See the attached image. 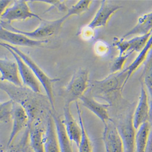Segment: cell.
<instances>
[{
    "label": "cell",
    "mask_w": 152,
    "mask_h": 152,
    "mask_svg": "<svg viewBox=\"0 0 152 152\" xmlns=\"http://www.w3.org/2000/svg\"><path fill=\"white\" fill-rule=\"evenodd\" d=\"M129 80L128 74L124 69L111 74L104 79L92 82L90 93L93 97L105 100L110 105L122 97V92Z\"/></svg>",
    "instance_id": "1"
},
{
    "label": "cell",
    "mask_w": 152,
    "mask_h": 152,
    "mask_svg": "<svg viewBox=\"0 0 152 152\" xmlns=\"http://www.w3.org/2000/svg\"><path fill=\"white\" fill-rule=\"evenodd\" d=\"M0 46L4 48L6 47L13 50L16 54H17L22 60L26 63L28 66L31 69L37 79L39 80L42 86L43 87L44 90L48 96V99L50 103V106L53 108V110L55 111L54 108V97L53 94V85L54 83L59 81L60 79L58 78H50L45 73V72L39 66L35 61L32 59V58L23 52L17 46L10 45L4 42H0Z\"/></svg>",
    "instance_id": "2"
},
{
    "label": "cell",
    "mask_w": 152,
    "mask_h": 152,
    "mask_svg": "<svg viewBox=\"0 0 152 152\" xmlns=\"http://www.w3.org/2000/svg\"><path fill=\"white\" fill-rule=\"evenodd\" d=\"M67 20L65 17L56 20L48 21L42 20L39 26L33 31H21L14 28L11 24L0 21V27L9 31L22 34L31 39L35 40H45L46 39L58 33L63 26V24Z\"/></svg>",
    "instance_id": "3"
},
{
    "label": "cell",
    "mask_w": 152,
    "mask_h": 152,
    "mask_svg": "<svg viewBox=\"0 0 152 152\" xmlns=\"http://www.w3.org/2000/svg\"><path fill=\"white\" fill-rule=\"evenodd\" d=\"M89 87V71L86 69L79 68L72 75L71 80L65 87V103L71 104L85 95Z\"/></svg>",
    "instance_id": "4"
},
{
    "label": "cell",
    "mask_w": 152,
    "mask_h": 152,
    "mask_svg": "<svg viewBox=\"0 0 152 152\" xmlns=\"http://www.w3.org/2000/svg\"><path fill=\"white\" fill-rule=\"evenodd\" d=\"M32 18H38L40 21L42 20L31 10L26 1L18 0L6 9L0 21L11 24L15 21H23Z\"/></svg>",
    "instance_id": "5"
},
{
    "label": "cell",
    "mask_w": 152,
    "mask_h": 152,
    "mask_svg": "<svg viewBox=\"0 0 152 152\" xmlns=\"http://www.w3.org/2000/svg\"><path fill=\"white\" fill-rule=\"evenodd\" d=\"M12 126L7 146L9 147L15 141L18 134L30 122L29 114L23 105L14 101L13 110L12 114Z\"/></svg>",
    "instance_id": "6"
},
{
    "label": "cell",
    "mask_w": 152,
    "mask_h": 152,
    "mask_svg": "<svg viewBox=\"0 0 152 152\" xmlns=\"http://www.w3.org/2000/svg\"><path fill=\"white\" fill-rule=\"evenodd\" d=\"M9 52L13 56L15 60L17 61L18 66L19 74L22 83L24 85L29 88L34 93L36 94H39L42 93L41 90V83L39 80L37 79L36 76L28 66V65L25 63L22 58L13 50L10 49L5 47Z\"/></svg>",
    "instance_id": "7"
},
{
    "label": "cell",
    "mask_w": 152,
    "mask_h": 152,
    "mask_svg": "<svg viewBox=\"0 0 152 152\" xmlns=\"http://www.w3.org/2000/svg\"><path fill=\"white\" fill-rule=\"evenodd\" d=\"M102 139L106 152H124L117 126L111 120L104 124Z\"/></svg>",
    "instance_id": "8"
},
{
    "label": "cell",
    "mask_w": 152,
    "mask_h": 152,
    "mask_svg": "<svg viewBox=\"0 0 152 152\" xmlns=\"http://www.w3.org/2000/svg\"><path fill=\"white\" fill-rule=\"evenodd\" d=\"M0 40L14 46L29 48L42 47L48 43V40H35L22 34L9 31L0 27Z\"/></svg>",
    "instance_id": "9"
},
{
    "label": "cell",
    "mask_w": 152,
    "mask_h": 152,
    "mask_svg": "<svg viewBox=\"0 0 152 152\" xmlns=\"http://www.w3.org/2000/svg\"><path fill=\"white\" fill-rule=\"evenodd\" d=\"M141 83V93L137 107L133 115V124L136 130L150 121V102L148 93Z\"/></svg>",
    "instance_id": "10"
},
{
    "label": "cell",
    "mask_w": 152,
    "mask_h": 152,
    "mask_svg": "<svg viewBox=\"0 0 152 152\" xmlns=\"http://www.w3.org/2000/svg\"><path fill=\"white\" fill-rule=\"evenodd\" d=\"M121 8L119 5L111 3V1H101L100 6L92 20L87 24L88 26L96 29L106 26L111 17Z\"/></svg>",
    "instance_id": "11"
},
{
    "label": "cell",
    "mask_w": 152,
    "mask_h": 152,
    "mask_svg": "<svg viewBox=\"0 0 152 152\" xmlns=\"http://www.w3.org/2000/svg\"><path fill=\"white\" fill-rule=\"evenodd\" d=\"M116 126L123 142L124 152H136V130L133 124V115H130Z\"/></svg>",
    "instance_id": "12"
},
{
    "label": "cell",
    "mask_w": 152,
    "mask_h": 152,
    "mask_svg": "<svg viewBox=\"0 0 152 152\" xmlns=\"http://www.w3.org/2000/svg\"><path fill=\"white\" fill-rule=\"evenodd\" d=\"M0 82H7L15 86L22 88L23 84L21 80L17 61L8 58H0Z\"/></svg>",
    "instance_id": "13"
},
{
    "label": "cell",
    "mask_w": 152,
    "mask_h": 152,
    "mask_svg": "<svg viewBox=\"0 0 152 152\" xmlns=\"http://www.w3.org/2000/svg\"><path fill=\"white\" fill-rule=\"evenodd\" d=\"M69 104L65 103L64 107V119L63 122L64 124L66 133L72 142H74L79 146L82 137L81 126L73 117L70 110Z\"/></svg>",
    "instance_id": "14"
},
{
    "label": "cell",
    "mask_w": 152,
    "mask_h": 152,
    "mask_svg": "<svg viewBox=\"0 0 152 152\" xmlns=\"http://www.w3.org/2000/svg\"><path fill=\"white\" fill-rule=\"evenodd\" d=\"M80 100L82 105L95 115L104 124L111 121L108 113V107L110 106L108 104H103L97 102L92 96L84 95Z\"/></svg>",
    "instance_id": "15"
},
{
    "label": "cell",
    "mask_w": 152,
    "mask_h": 152,
    "mask_svg": "<svg viewBox=\"0 0 152 152\" xmlns=\"http://www.w3.org/2000/svg\"><path fill=\"white\" fill-rule=\"evenodd\" d=\"M44 144L46 152H60L56 125L51 113L48 118L44 133Z\"/></svg>",
    "instance_id": "16"
},
{
    "label": "cell",
    "mask_w": 152,
    "mask_h": 152,
    "mask_svg": "<svg viewBox=\"0 0 152 152\" xmlns=\"http://www.w3.org/2000/svg\"><path fill=\"white\" fill-rule=\"evenodd\" d=\"M141 79V83L143 84L148 93L150 108L149 122L152 127V48L144 63Z\"/></svg>",
    "instance_id": "17"
},
{
    "label": "cell",
    "mask_w": 152,
    "mask_h": 152,
    "mask_svg": "<svg viewBox=\"0 0 152 152\" xmlns=\"http://www.w3.org/2000/svg\"><path fill=\"white\" fill-rule=\"evenodd\" d=\"M51 115L56 125L60 152H74L72 142L66 133L63 119L56 113H51Z\"/></svg>",
    "instance_id": "18"
},
{
    "label": "cell",
    "mask_w": 152,
    "mask_h": 152,
    "mask_svg": "<svg viewBox=\"0 0 152 152\" xmlns=\"http://www.w3.org/2000/svg\"><path fill=\"white\" fill-rule=\"evenodd\" d=\"M152 32V10L139 17L135 26L124 35L122 38L140 36Z\"/></svg>",
    "instance_id": "19"
},
{
    "label": "cell",
    "mask_w": 152,
    "mask_h": 152,
    "mask_svg": "<svg viewBox=\"0 0 152 152\" xmlns=\"http://www.w3.org/2000/svg\"><path fill=\"white\" fill-rule=\"evenodd\" d=\"M149 122L144 123L136 130L135 137L136 152H146L151 132Z\"/></svg>",
    "instance_id": "20"
},
{
    "label": "cell",
    "mask_w": 152,
    "mask_h": 152,
    "mask_svg": "<svg viewBox=\"0 0 152 152\" xmlns=\"http://www.w3.org/2000/svg\"><path fill=\"white\" fill-rule=\"evenodd\" d=\"M151 48H152V34L148 42H147L146 46L144 47V48L139 53L138 56L136 57V58L134 60V61L131 63V64L127 68L124 69V70L127 72L129 80L132 76V75L137 69H138L142 65H144V63L145 61Z\"/></svg>",
    "instance_id": "21"
},
{
    "label": "cell",
    "mask_w": 152,
    "mask_h": 152,
    "mask_svg": "<svg viewBox=\"0 0 152 152\" xmlns=\"http://www.w3.org/2000/svg\"><path fill=\"white\" fill-rule=\"evenodd\" d=\"M43 130L38 126L29 130V140L31 148L34 152H46L44 144Z\"/></svg>",
    "instance_id": "22"
},
{
    "label": "cell",
    "mask_w": 152,
    "mask_h": 152,
    "mask_svg": "<svg viewBox=\"0 0 152 152\" xmlns=\"http://www.w3.org/2000/svg\"><path fill=\"white\" fill-rule=\"evenodd\" d=\"M75 105H76V108H77L78 117H79V124L82 129V137H81L80 144L77 147L79 148V152H93L92 144H91L90 139L89 137H88V135L86 133V131L85 130L82 116V112L77 102H75Z\"/></svg>",
    "instance_id": "23"
},
{
    "label": "cell",
    "mask_w": 152,
    "mask_h": 152,
    "mask_svg": "<svg viewBox=\"0 0 152 152\" xmlns=\"http://www.w3.org/2000/svg\"><path fill=\"white\" fill-rule=\"evenodd\" d=\"M151 34L152 32L145 35L133 37L132 39L127 40L129 53L130 54L133 52L140 53L146 46Z\"/></svg>",
    "instance_id": "24"
},
{
    "label": "cell",
    "mask_w": 152,
    "mask_h": 152,
    "mask_svg": "<svg viewBox=\"0 0 152 152\" xmlns=\"http://www.w3.org/2000/svg\"><path fill=\"white\" fill-rule=\"evenodd\" d=\"M91 2V1H84V0L77 1V3L73 5L71 8L68 9L65 17L68 19L72 16L80 15L85 13L89 10Z\"/></svg>",
    "instance_id": "25"
},
{
    "label": "cell",
    "mask_w": 152,
    "mask_h": 152,
    "mask_svg": "<svg viewBox=\"0 0 152 152\" xmlns=\"http://www.w3.org/2000/svg\"><path fill=\"white\" fill-rule=\"evenodd\" d=\"M14 101L12 99L3 103H0V122L8 123L12 121Z\"/></svg>",
    "instance_id": "26"
},
{
    "label": "cell",
    "mask_w": 152,
    "mask_h": 152,
    "mask_svg": "<svg viewBox=\"0 0 152 152\" xmlns=\"http://www.w3.org/2000/svg\"><path fill=\"white\" fill-rule=\"evenodd\" d=\"M130 54H126L124 56H118L113 59L111 63L110 71L111 74L118 73L123 71L124 65L127 61L128 57Z\"/></svg>",
    "instance_id": "27"
},
{
    "label": "cell",
    "mask_w": 152,
    "mask_h": 152,
    "mask_svg": "<svg viewBox=\"0 0 152 152\" xmlns=\"http://www.w3.org/2000/svg\"><path fill=\"white\" fill-rule=\"evenodd\" d=\"M113 45L116 47L119 51V56L130 54L129 53V46L127 40L124 38L115 37L113 41Z\"/></svg>",
    "instance_id": "28"
},
{
    "label": "cell",
    "mask_w": 152,
    "mask_h": 152,
    "mask_svg": "<svg viewBox=\"0 0 152 152\" xmlns=\"http://www.w3.org/2000/svg\"><path fill=\"white\" fill-rule=\"evenodd\" d=\"M94 51L99 57H104L110 51V46L105 41L98 40L94 44Z\"/></svg>",
    "instance_id": "29"
},
{
    "label": "cell",
    "mask_w": 152,
    "mask_h": 152,
    "mask_svg": "<svg viewBox=\"0 0 152 152\" xmlns=\"http://www.w3.org/2000/svg\"><path fill=\"white\" fill-rule=\"evenodd\" d=\"M95 30L96 29L89 26L88 24H86L80 29L79 35L82 40L85 41H90L95 37Z\"/></svg>",
    "instance_id": "30"
},
{
    "label": "cell",
    "mask_w": 152,
    "mask_h": 152,
    "mask_svg": "<svg viewBox=\"0 0 152 152\" xmlns=\"http://www.w3.org/2000/svg\"><path fill=\"white\" fill-rule=\"evenodd\" d=\"M37 2L46 3L50 6L49 9L47 10L46 12L49 11L53 8H56L58 11L63 12H67L68 10V8L66 6L65 1H60V0H58V1H37Z\"/></svg>",
    "instance_id": "31"
},
{
    "label": "cell",
    "mask_w": 152,
    "mask_h": 152,
    "mask_svg": "<svg viewBox=\"0 0 152 152\" xmlns=\"http://www.w3.org/2000/svg\"><path fill=\"white\" fill-rule=\"evenodd\" d=\"M12 1H9V0H0V20H1L4 12L6 9L9 7Z\"/></svg>",
    "instance_id": "32"
},
{
    "label": "cell",
    "mask_w": 152,
    "mask_h": 152,
    "mask_svg": "<svg viewBox=\"0 0 152 152\" xmlns=\"http://www.w3.org/2000/svg\"><path fill=\"white\" fill-rule=\"evenodd\" d=\"M20 148L18 147H10L6 152H19Z\"/></svg>",
    "instance_id": "33"
},
{
    "label": "cell",
    "mask_w": 152,
    "mask_h": 152,
    "mask_svg": "<svg viewBox=\"0 0 152 152\" xmlns=\"http://www.w3.org/2000/svg\"><path fill=\"white\" fill-rule=\"evenodd\" d=\"M23 152H34V151L31 148V146L29 145V146H26L24 147V148L23 150Z\"/></svg>",
    "instance_id": "34"
},
{
    "label": "cell",
    "mask_w": 152,
    "mask_h": 152,
    "mask_svg": "<svg viewBox=\"0 0 152 152\" xmlns=\"http://www.w3.org/2000/svg\"><path fill=\"white\" fill-rule=\"evenodd\" d=\"M0 152H1V145H0Z\"/></svg>",
    "instance_id": "35"
}]
</instances>
